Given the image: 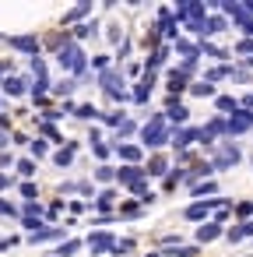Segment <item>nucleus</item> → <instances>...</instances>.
Returning a JSON list of instances; mask_svg holds the SVG:
<instances>
[{
    "mask_svg": "<svg viewBox=\"0 0 253 257\" xmlns=\"http://www.w3.org/2000/svg\"><path fill=\"white\" fill-rule=\"evenodd\" d=\"M77 250H81V240H63V243H57L53 254H57V257H74Z\"/></svg>",
    "mask_w": 253,
    "mask_h": 257,
    "instance_id": "obj_22",
    "label": "nucleus"
},
{
    "mask_svg": "<svg viewBox=\"0 0 253 257\" xmlns=\"http://www.w3.org/2000/svg\"><path fill=\"white\" fill-rule=\"evenodd\" d=\"M236 211H239L243 218H253V201H243V204H236Z\"/></svg>",
    "mask_w": 253,
    "mask_h": 257,
    "instance_id": "obj_43",
    "label": "nucleus"
},
{
    "mask_svg": "<svg viewBox=\"0 0 253 257\" xmlns=\"http://www.w3.org/2000/svg\"><path fill=\"white\" fill-rule=\"evenodd\" d=\"M130 134H137V124H134V120H123V124L116 127V137H120V141L130 137ZM120 141H116V144H120Z\"/></svg>",
    "mask_w": 253,
    "mask_h": 257,
    "instance_id": "obj_29",
    "label": "nucleus"
},
{
    "mask_svg": "<svg viewBox=\"0 0 253 257\" xmlns=\"http://www.w3.org/2000/svg\"><path fill=\"white\" fill-rule=\"evenodd\" d=\"M183 88H187V78L173 70V74H169V92H183Z\"/></svg>",
    "mask_w": 253,
    "mask_h": 257,
    "instance_id": "obj_35",
    "label": "nucleus"
},
{
    "mask_svg": "<svg viewBox=\"0 0 253 257\" xmlns=\"http://www.w3.org/2000/svg\"><path fill=\"white\" fill-rule=\"evenodd\" d=\"M243 162V148H239V141H222L215 155H211V169H236Z\"/></svg>",
    "mask_w": 253,
    "mask_h": 257,
    "instance_id": "obj_2",
    "label": "nucleus"
},
{
    "mask_svg": "<svg viewBox=\"0 0 253 257\" xmlns=\"http://www.w3.org/2000/svg\"><path fill=\"white\" fill-rule=\"evenodd\" d=\"M77 35H95V25H92V21H84V25L77 28Z\"/></svg>",
    "mask_w": 253,
    "mask_h": 257,
    "instance_id": "obj_50",
    "label": "nucleus"
},
{
    "mask_svg": "<svg viewBox=\"0 0 253 257\" xmlns=\"http://www.w3.org/2000/svg\"><path fill=\"white\" fill-rule=\"evenodd\" d=\"M88 11H92V4H77V7H74V11L67 14V21H63V25H70V21H81L84 14H88Z\"/></svg>",
    "mask_w": 253,
    "mask_h": 257,
    "instance_id": "obj_32",
    "label": "nucleus"
},
{
    "mask_svg": "<svg viewBox=\"0 0 253 257\" xmlns=\"http://www.w3.org/2000/svg\"><path fill=\"white\" fill-rule=\"evenodd\" d=\"M176 53H180L183 60H193V64H197V57H200V46H197V43H190V39H176Z\"/></svg>",
    "mask_w": 253,
    "mask_h": 257,
    "instance_id": "obj_18",
    "label": "nucleus"
},
{
    "mask_svg": "<svg viewBox=\"0 0 253 257\" xmlns=\"http://www.w3.org/2000/svg\"><path fill=\"white\" fill-rule=\"evenodd\" d=\"M218 7H222L229 18H236V25H239L246 35H253V14H246V11H243V4H218Z\"/></svg>",
    "mask_w": 253,
    "mask_h": 257,
    "instance_id": "obj_6",
    "label": "nucleus"
},
{
    "mask_svg": "<svg viewBox=\"0 0 253 257\" xmlns=\"http://www.w3.org/2000/svg\"><path fill=\"white\" fill-rule=\"evenodd\" d=\"M215 106H218V113H225V117H232L236 109H239V102H236L232 95H218V99H215Z\"/></svg>",
    "mask_w": 253,
    "mask_h": 257,
    "instance_id": "obj_23",
    "label": "nucleus"
},
{
    "mask_svg": "<svg viewBox=\"0 0 253 257\" xmlns=\"http://www.w3.org/2000/svg\"><path fill=\"white\" fill-rule=\"evenodd\" d=\"M60 67L67 70V74H74V78H81L84 74V67H88V57H84V50L77 46V43H67L63 50H60Z\"/></svg>",
    "mask_w": 253,
    "mask_h": 257,
    "instance_id": "obj_3",
    "label": "nucleus"
},
{
    "mask_svg": "<svg viewBox=\"0 0 253 257\" xmlns=\"http://www.w3.org/2000/svg\"><path fill=\"white\" fill-rule=\"evenodd\" d=\"M148 257H162V254H148Z\"/></svg>",
    "mask_w": 253,
    "mask_h": 257,
    "instance_id": "obj_54",
    "label": "nucleus"
},
{
    "mask_svg": "<svg viewBox=\"0 0 253 257\" xmlns=\"http://www.w3.org/2000/svg\"><path fill=\"white\" fill-rule=\"evenodd\" d=\"M116 180L123 183V187H137V183L144 180V169L141 166H123V169H116Z\"/></svg>",
    "mask_w": 253,
    "mask_h": 257,
    "instance_id": "obj_9",
    "label": "nucleus"
},
{
    "mask_svg": "<svg viewBox=\"0 0 253 257\" xmlns=\"http://www.w3.org/2000/svg\"><path fill=\"white\" fill-rule=\"evenodd\" d=\"M35 194H39L35 183H21V197H25V201H35Z\"/></svg>",
    "mask_w": 253,
    "mask_h": 257,
    "instance_id": "obj_41",
    "label": "nucleus"
},
{
    "mask_svg": "<svg viewBox=\"0 0 253 257\" xmlns=\"http://www.w3.org/2000/svg\"><path fill=\"white\" fill-rule=\"evenodd\" d=\"M116 155H120L123 162H130V166H137L144 152H141V144H126V141H120V144H116Z\"/></svg>",
    "mask_w": 253,
    "mask_h": 257,
    "instance_id": "obj_10",
    "label": "nucleus"
},
{
    "mask_svg": "<svg viewBox=\"0 0 253 257\" xmlns=\"http://www.w3.org/2000/svg\"><path fill=\"white\" fill-rule=\"evenodd\" d=\"M148 95H151V85H144V81H141V85L134 88V95H130V99H134V102H148Z\"/></svg>",
    "mask_w": 253,
    "mask_h": 257,
    "instance_id": "obj_38",
    "label": "nucleus"
},
{
    "mask_svg": "<svg viewBox=\"0 0 253 257\" xmlns=\"http://www.w3.org/2000/svg\"><path fill=\"white\" fill-rule=\"evenodd\" d=\"M204 130H207L211 137H218V134H225V137H229V130H225V120H222V117H218V120H211V124H204Z\"/></svg>",
    "mask_w": 253,
    "mask_h": 257,
    "instance_id": "obj_28",
    "label": "nucleus"
},
{
    "mask_svg": "<svg viewBox=\"0 0 253 257\" xmlns=\"http://www.w3.org/2000/svg\"><path fill=\"white\" fill-rule=\"evenodd\" d=\"M250 162H253V159H250Z\"/></svg>",
    "mask_w": 253,
    "mask_h": 257,
    "instance_id": "obj_55",
    "label": "nucleus"
},
{
    "mask_svg": "<svg viewBox=\"0 0 253 257\" xmlns=\"http://www.w3.org/2000/svg\"><path fill=\"white\" fill-rule=\"evenodd\" d=\"M225 130H229V137H243L246 130H253V113H246V109H236V113L225 120Z\"/></svg>",
    "mask_w": 253,
    "mask_h": 257,
    "instance_id": "obj_4",
    "label": "nucleus"
},
{
    "mask_svg": "<svg viewBox=\"0 0 253 257\" xmlns=\"http://www.w3.org/2000/svg\"><path fill=\"white\" fill-rule=\"evenodd\" d=\"M211 194H218V183H215V180H207V183H193V197H197V201H207Z\"/></svg>",
    "mask_w": 253,
    "mask_h": 257,
    "instance_id": "obj_21",
    "label": "nucleus"
},
{
    "mask_svg": "<svg viewBox=\"0 0 253 257\" xmlns=\"http://www.w3.org/2000/svg\"><path fill=\"white\" fill-rule=\"evenodd\" d=\"M25 218H46V208H42L39 201H28L25 204Z\"/></svg>",
    "mask_w": 253,
    "mask_h": 257,
    "instance_id": "obj_31",
    "label": "nucleus"
},
{
    "mask_svg": "<svg viewBox=\"0 0 253 257\" xmlns=\"http://www.w3.org/2000/svg\"><path fill=\"white\" fill-rule=\"evenodd\" d=\"M95 180L109 183V180H116V169H113V166H99V169H95Z\"/></svg>",
    "mask_w": 253,
    "mask_h": 257,
    "instance_id": "obj_39",
    "label": "nucleus"
},
{
    "mask_svg": "<svg viewBox=\"0 0 253 257\" xmlns=\"http://www.w3.org/2000/svg\"><path fill=\"white\" fill-rule=\"evenodd\" d=\"M0 215H4V218H7V215H18V208H14L11 201H4V197H0Z\"/></svg>",
    "mask_w": 253,
    "mask_h": 257,
    "instance_id": "obj_45",
    "label": "nucleus"
},
{
    "mask_svg": "<svg viewBox=\"0 0 253 257\" xmlns=\"http://www.w3.org/2000/svg\"><path fill=\"white\" fill-rule=\"evenodd\" d=\"M158 35H165V39H180V25H176V18H173V11L169 7H162L158 11Z\"/></svg>",
    "mask_w": 253,
    "mask_h": 257,
    "instance_id": "obj_7",
    "label": "nucleus"
},
{
    "mask_svg": "<svg viewBox=\"0 0 253 257\" xmlns=\"http://www.w3.org/2000/svg\"><path fill=\"white\" fill-rule=\"evenodd\" d=\"M11 247H18V236H11V240H0V254H4V250H11Z\"/></svg>",
    "mask_w": 253,
    "mask_h": 257,
    "instance_id": "obj_51",
    "label": "nucleus"
},
{
    "mask_svg": "<svg viewBox=\"0 0 253 257\" xmlns=\"http://www.w3.org/2000/svg\"><path fill=\"white\" fill-rule=\"evenodd\" d=\"M190 141H197V127H180L176 134H169V144H173V148H187Z\"/></svg>",
    "mask_w": 253,
    "mask_h": 257,
    "instance_id": "obj_11",
    "label": "nucleus"
},
{
    "mask_svg": "<svg viewBox=\"0 0 253 257\" xmlns=\"http://www.w3.org/2000/svg\"><path fill=\"white\" fill-rule=\"evenodd\" d=\"M229 74H232L229 64H222V67H215V70H207V85H211V81H222V78H229Z\"/></svg>",
    "mask_w": 253,
    "mask_h": 257,
    "instance_id": "obj_30",
    "label": "nucleus"
},
{
    "mask_svg": "<svg viewBox=\"0 0 253 257\" xmlns=\"http://www.w3.org/2000/svg\"><path fill=\"white\" fill-rule=\"evenodd\" d=\"M74 85H77V81H63V85H57V92H60V95H70Z\"/></svg>",
    "mask_w": 253,
    "mask_h": 257,
    "instance_id": "obj_49",
    "label": "nucleus"
},
{
    "mask_svg": "<svg viewBox=\"0 0 253 257\" xmlns=\"http://www.w3.org/2000/svg\"><path fill=\"white\" fill-rule=\"evenodd\" d=\"M11 187V176H4V173H0V191H7Z\"/></svg>",
    "mask_w": 253,
    "mask_h": 257,
    "instance_id": "obj_52",
    "label": "nucleus"
},
{
    "mask_svg": "<svg viewBox=\"0 0 253 257\" xmlns=\"http://www.w3.org/2000/svg\"><path fill=\"white\" fill-rule=\"evenodd\" d=\"M4 144H7V137H4V134H0V148H4Z\"/></svg>",
    "mask_w": 253,
    "mask_h": 257,
    "instance_id": "obj_53",
    "label": "nucleus"
},
{
    "mask_svg": "<svg viewBox=\"0 0 253 257\" xmlns=\"http://www.w3.org/2000/svg\"><path fill=\"white\" fill-rule=\"evenodd\" d=\"M28 152H32V162L42 159V155H50V144L46 141H28Z\"/></svg>",
    "mask_w": 253,
    "mask_h": 257,
    "instance_id": "obj_26",
    "label": "nucleus"
},
{
    "mask_svg": "<svg viewBox=\"0 0 253 257\" xmlns=\"http://www.w3.org/2000/svg\"><path fill=\"white\" fill-rule=\"evenodd\" d=\"M63 236V229H50V226H42V229H35V233H28V243H50V240H60Z\"/></svg>",
    "mask_w": 253,
    "mask_h": 257,
    "instance_id": "obj_15",
    "label": "nucleus"
},
{
    "mask_svg": "<svg viewBox=\"0 0 253 257\" xmlns=\"http://www.w3.org/2000/svg\"><path fill=\"white\" fill-rule=\"evenodd\" d=\"M148 173H151V176H162V173H165V162H162V159H151Z\"/></svg>",
    "mask_w": 253,
    "mask_h": 257,
    "instance_id": "obj_42",
    "label": "nucleus"
},
{
    "mask_svg": "<svg viewBox=\"0 0 253 257\" xmlns=\"http://www.w3.org/2000/svg\"><path fill=\"white\" fill-rule=\"evenodd\" d=\"M14 166H18V173H21V176H35V169H39V166H35L32 159H18Z\"/></svg>",
    "mask_w": 253,
    "mask_h": 257,
    "instance_id": "obj_34",
    "label": "nucleus"
},
{
    "mask_svg": "<svg viewBox=\"0 0 253 257\" xmlns=\"http://www.w3.org/2000/svg\"><path fill=\"white\" fill-rule=\"evenodd\" d=\"M239 109H246V113H253V92H250V95H243V102H239Z\"/></svg>",
    "mask_w": 253,
    "mask_h": 257,
    "instance_id": "obj_47",
    "label": "nucleus"
},
{
    "mask_svg": "<svg viewBox=\"0 0 253 257\" xmlns=\"http://www.w3.org/2000/svg\"><path fill=\"white\" fill-rule=\"evenodd\" d=\"M88 144H92V152H95L99 159H109V144L102 141V134H99V130H92V134H88Z\"/></svg>",
    "mask_w": 253,
    "mask_h": 257,
    "instance_id": "obj_20",
    "label": "nucleus"
},
{
    "mask_svg": "<svg viewBox=\"0 0 253 257\" xmlns=\"http://www.w3.org/2000/svg\"><path fill=\"white\" fill-rule=\"evenodd\" d=\"M99 208L106 211V208H113V191H106V194H99Z\"/></svg>",
    "mask_w": 253,
    "mask_h": 257,
    "instance_id": "obj_46",
    "label": "nucleus"
},
{
    "mask_svg": "<svg viewBox=\"0 0 253 257\" xmlns=\"http://www.w3.org/2000/svg\"><path fill=\"white\" fill-rule=\"evenodd\" d=\"M74 117H81V120H99L102 113H99L92 102H84V106H74Z\"/></svg>",
    "mask_w": 253,
    "mask_h": 257,
    "instance_id": "obj_24",
    "label": "nucleus"
},
{
    "mask_svg": "<svg viewBox=\"0 0 253 257\" xmlns=\"http://www.w3.org/2000/svg\"><path fill=\"white\" fill-rule=\"evenodd\" d=\"M39 130H42V134H46V137H50L53 144H63V137H60V130H57L53 124H39Z\"/></svg>",
    "mask_w": 253,
    "mask_h": 257,
    "instance_id": "obj_33",
    "label": "nucleus"
},
{
    "mask_svg": "<svg viewBox=\"0 0 253 257\" xmlns=\"http://www.w3.org/2000/svg\"><path fill=\"white\" fill-rule=\"evenodd\" d=\"M88 247H92V254H113L116 236H113V233H106V229H99V233H92V236H88Z\"/></svg>",
    "mask_w": 253,
    "mask_h": 257,
    "instance_id": "obj_8",
    "label": "nucleus"
},
{
    "mask_svg": "<svg viewBox=\"0 0 253 257\" xmlns=\"http://www.w3.org/2000/svg\"><path fill=\"white\" fill-rule=\"evenodd\" d=\"M162 257H197V247H190V243H165Z\"/></svg>",
    "mask_w": 253,
    "mask_h": 257,
    "instance_id": "obj_12",
    "label": "nucleus"
},
{
    "mask_svg": "<svg viewBox=\"0 0 253 257\" xmlns=\"http://www.w3.org/2000/svg\"><path fill=\"white\" fill-rule=\"evenodd\" d=\"M11 46L21 50V53H28V57H39V43L32 39V35H11Z\"/></svg>",
    "mask_w": 253,
    "mask_h": 257,
    "instance_id": "obj_14",
    "label": "nucleus"
},
{
    "mask_svg": "<svg viewBox=\"0 0 253 257\" xmlns=\"http://www.w3.org/2000/svg\"><path fill=\"white\" fill-rule=\"evenodd\" d=\"M165 117V124L173 120V124H187V117H190V109L183 106V102H169V113H162Z\"/></svg>",
    "mask_w": 253,
    "mask_h": 257,
    "instance_id": "obj_17",
    "label": "nucleus"
},
{
    "mask_svg": "<svg viewBox=\"0 0 253 257\" xmlns=\"http://www.w3.org/2000/svg\"><path fill=\"white\" fill-rule=\"evenodd\" d=\"M99 85H102V92L113 99V102H126L130 95H126V88L120 85V78L113 74V70H102V78H99Z\"/></svg>",
    "mask_w": 253,
    "mask_h": 257,
    "instance_id": "obj_5",
    "label": "nucleus"
},
{
    "mask_svg": "<svg viewBox=\"0 0 253 257\" xmlns=\"http://www.w3.org/2000/svg\"><path fill=\"white\" fill-rule=\"evenodd\" d=\"M21 226H25L28 233H35V229H42V218H21Z\"/></svg>",
    "mask_w": 253,
    "mask_h": 257,
    "instance_id": "obj_44",
    "label": "nucleus"
},
{
    "mask_svg": "<svg viewBox=\"0 0 253 257\" xmlns=\"http://www.w3.org/2000/svg\"><path fill=\"white\" fill-rule=\"evenodd\" d=\"M130 250H134V240H120V243L113 247V254H116V257H126Z\"/></svg>",
    "mask_w": 253,
    "mask_h": 257,
    "instance_id": "obj_40",
    "label": "nucleus"
},
{
    "mask_svg": "<svg viewBox=\"0 0 253 257\" xmlns=\"http://www.w3.org/2000/svg\"><path fill=\"white\" fill-rule=\"evenodd\" d=\"M92 67H95V70H106V67H109V57H95Z\"/></svg>",
    "mask_w": 253,
    "mask_h": 257,
    "instance_id": "obj_48",
    "label": "nucleus"
},
{
    "mask_svg": "<svg viewBox=\"0 0 253 257\" xmlns=\"http://www.w3.org/2000/svg\"><path fill=\"white\" fill-rule=\"evenodd\" d=\"M225 236H229V243H239V240H250V236H253V218H243V222H239V226H232V229H229Z\"/></svg>",
    "mask_w": 253,
    "mask_h": 257,
    "instance_id": "obj_13",
    "label": "nucleus"
},
{
    "mask_svg": "<svg viewBox=\"0 0 253 257\" xmlns=\"http://www.w3.org/2000/svg\"><path fill=\"white\" fill-rule=\"evenodd\" d=\"M162 144H169V127H165V117L155 113L151 124L141 127V148H162Z\"/></svg>",
    "mask_w": 253,
    "mask_h": 257,
    "instance_id": "obj_1",
    "label": "nucleus"
},
{
    "mask_svg": "<svg viewBox=\"0 0 253 257\" xmlns=\"http://www.w3.org/2000/svg\"><path fill=\"white\" fill-rule=\"evenodd\" d=\"M190 92H193V95H200V99H207V95H215V85H207V81H197Z\"/></svg>",
    "mask_w": 253,
    "mask_h": 257,
    "instance_id": "obj_37",
    "label": "nucleus"
},
{
    "mask_svg": "<svg viewBox=\"0 0 253 257\" xmlns=\"http://www.w3.org/2000/svg\"><path fill=\"white\" fill-rule=\"evenodd\" d=\"M53 162H57L60 169H67V166L74 162V144H67V148H60V152L53 155Z\"/></svg>",
    "mask_w": 253,
    "mask_h": 257,
    "instance_id": "obj_25",
    "label": "nucleus"
},
{
    "mask_svg": "<svg viewBox=\"0 0 253 257\" xmlns=\"http://www.w3.org/2000/svg\"><path fill=\"white\" fill-rule=\"evenodd\" d=\"M0 88H4V92H7V95H14V99H18V95H25V92H28V85H25V81H21V78H0Z\"/></svg>",
    "mask_w": 253,
    "mask_h": 257,
    "instance_id": "obj_19",
    "label": "nucleus"
},
{
    "mask_svg": "<svg viewBox=\"0 0 253 257\" xmlns=\"http://www.w3.org/2000/svg\"><path fill=\"white\" fill-rule=\"evenodd\" d=\"M225 28H229L225 18H207V32H204V35H218V32H225Z\"/></svg>",
    "mask_w": 253,
    "mask_h": 257,
    "instance_id": "obj_27",
    "label": "nucleus"
},
{
    "mask_svg": "<svg viewBox=\"0 0 253 257\" xmlns=\"http://www.w3.org/2000/svg\"><path fill=\"white\" fill-rule=\"evenodd\" d=\"M200 53H207V57H215V60H225V57H229V53H225L222 46H211V43H204V46H200Z\"/></svg>",
    "mask_w": 253,
    "mask_h": 257,
    "instance_id": "obj_36",
    "label": "nucleus"
},
{
    "mask_svg": "<svg viewBox=\"0 0 253 257\" xmlns=\"http://www.w3.org/2000/svg\"><path fill=\"white\" fill-rule=\"evenodd\" d=\"M222 233H225V226L207 222V226H200V229H197V243H211V240H218Z\"/></svg>",
    "mask_w": 253,
    "mask_h": 257,
    "instance_id": "obj_16",
    "label": "nucleus"
}]
</instances>
